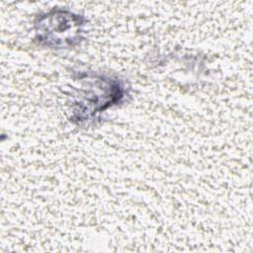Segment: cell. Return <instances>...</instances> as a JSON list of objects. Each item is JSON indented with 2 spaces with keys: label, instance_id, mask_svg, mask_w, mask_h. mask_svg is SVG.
Here are the masks:
<instances>
[{
  "label": "cell",
  "instance_id": "2",
  "mask_svg": "<svg viewBox=\"0 0 253 253\" xmlns=\"http://www.w3.org/2000/svg\"><path fill=\"white\" fill-rule=\"evenodd\" d=\"M85 18L67 10L52 9L35 21V41L49 48H69L79 44Z\"/></svg>",
  "mask_w": 253,
  "mask_h": 253
},
{
  "label": "cell",
  "instance_id": "1",
  "mask_svg": "<svg viewBox=\"0 0 253 253\" xmlns=\"http://www.w3.org/2000/svg\"><path fill=\"white\" fill-rule=\"evenodd\" d=\"M80 86L72 94V115L70 120L82 123L93 120L98 113L120 103L125 96V88L117 78L94 73H80Z\"/></svg>",
  "mask_w": 253,
  "mask_h": 253
}]
</instances>
